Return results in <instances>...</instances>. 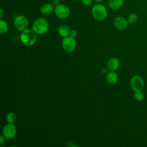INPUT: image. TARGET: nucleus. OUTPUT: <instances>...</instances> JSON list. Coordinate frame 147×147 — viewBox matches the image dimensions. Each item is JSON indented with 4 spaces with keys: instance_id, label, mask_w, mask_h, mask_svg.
Listing matches in <instances>:
<instances>
[{
    "instance_id": "ddd939ff",
    "label": "nucleus",
    "mask_w": 147,
    "mask_h": 147,
    "mask_svg": "<svg viewBox=\"0 0 147 147\" xmlns=\"http://www.w3.org/2000/svg\"><path fill=\"white\" fill-rule=\"evenodd\" d=\"M58 32L61 36L66 37L69 36L70 29L68 26L65 25H61L58 28Z\"/></svg>"
},
{
    "instance_id": "393cba45",
    "label": "nucleus",
    "mask_w": 147,
    "mask_h": 147,
    "mask_svg": "<svg viewBox=\"0 0 147 147\" xmlns=\"http://www.w3.org/2000/svg\"><path fill=\"white\" fill-rule=\"evenodd\" d=\"M74 1H80V0H74Z\"/></svg>"
},
{
    "instance_id": "423d86ee",
    "label": "nucleus",
    "mask_w": 147,
    "mask_h": 147,
    "mask_svg": "<svg viewBox=\"0 0 147 147\" xmlns=\"http://www.w3.org/2000/svg\"><path fill=\"white\" fill-rule=\"evenodd\" d=\"M17 133L16 127L13 125V123H9L5 125L2 130L3 136L5 138L6 140H10L16 136Z\"/></svg>"
},
{
    "instance_id": "2eb2a0df",
    "label": "nucleus",
    "mask_w": 147,
    "mask_h": 147,
    "mask_svg": "<svg viewBox=\"0 0 147 147\" xmlns=\"http://www.w3.org/2000/svg\"><path fill=\"white\" fill-rule=\"evenodd\" d=\"M9 26L6 22L3 20L0 21V33L1 34H4L6 33L8 30Z\"/></svg>"
},
{
    "instance_id": "f3484780",
    "label": "nucleus",
    "mask_w": 147,
    "mask_h": 147,
    "mask_svg": "<svg viewBox=\"0 0 147 147\" xmlns=\"http://www.w3.org/2000/svg\"><path fill=\"white\" fill-rule=\"evenodd\" d=\"M138 17L137 14L135 13H131L129 16L127 18V21L130 24H134L137 21Z\"/></svg>"
},
{
    "instance_id": "6e6552de",
    "label": "nucleus",
    "mask_w": 147,
    "mask_h": 147,
    "mask_svg": "<svg viewBox=\"0 0 147 147\" xmlns=\"http://www.w3.org/2000/svg\"><path fill=\"white\" fill-rule=\"evenodd\" d=\"M130 86L134 91H141L144 86L142 78L140 76H134L130 80Z\"/></svg>"
},
{
    "instance_id": "4be33fe9",
    "label": "nucleus",
    "mask_w": 147,
    "mask_h": 147,
    "mask_svg": "<svg viewBox=\"0 0 147 147\" xmlns=\"http://www.w3.org/2000/svg\"><path fill=\"white\" fill-rule=\"evenodd\" d=\"M51 4L55 7L58 5H59V0H52V3Z\"/></svg>"
},
{
    "instance_id": "39448f33",
    "label": "nucleus",
    "mask_w": 147,
    "mask_h": 147,
    "mask_svg": "<svg viewBox=\"0 0 147 147\" xmlns=\"http://www.w3.org/2000/svg\"><path fill=\"white\" fill-rule=\"evenodd\" d=\"M55 13L60 18H67L70 14V9L65 5L59 4L55 7Z\"/></svg>"
},
{
    "instance_id": "7ed1b4c3",
    "label": "nucleus",
    "mask_w": 147,
    "mask_h": 147,
    "mask_svg": "<svg viewBox=\"0 0 147 147\" xmlns=\"http://www.w3.org/2000/svg\"><path fill=\"white\" fill-rule=\"evenodd\" d=\"M93 17L97 20L102 21L107 16V11L106 7L102 4L95 5L91 10Z\"/></svg>"
},
{
    "instance_id": "412c9836",
    "label": "nucleus",
    "mask_w": 147,
    "mask_h": 147,
    "mask_svg": "<svg viewBox=\"0 0 147 147\" xmlns=\"http://www.w3.org/2000/svg\"><path fill=\"white\" fill-rule=\"evenodd\" d=\"M5 139L3 136H0V145L3 146V145L5 144Z\"/></svg>"
},
{
    "instance_id": "f8f14e48",
    "label": "nucleus",
    "mask_w": 147,
    "mask_h": 147,
    "mask_svg": "<svg viewBox=\"0 0 147 147\" xmlns=\"http://www.w3.org/2000/svg\"><path fill=\"white\" fill-rule=\"evenodd\" d=\"M54 6L51 3L44 4L40 9V11L42 14L45 15H49L51 14L55 10Z\"/></svg>"
},
{
    "instance_id": "9d476101",
    "label": "nucleus",
    "mask_w": 147,
    "mask_h": 147,
    "mask_svg": "<svg viewBox=\"0 0 147 147\" xmlns=\"http://www.w3.org/2000/svg\"><path fill=\"white\" fill-rule=\"evenodd\" d=\"M119 61L118 59L116 57H113L110 59L107 63L108 68L112 71H114L117 69L119 67Z\"/></svg>"
},
{
    "instance_id": "5701e85b",
    "label": "nucleus",
    "mask_w": 147,
    "mask_h": 147,
    "mask_svg": "<svg viewBox=\"0 0 147 147\" xmlns=\"http://www.w3.org/2000/svg\"><path fill=\"white\" fill-rule=\"evenodd\" d=\"M0 12H1V16H0V18H2V16H3V10H2V8H1L0 9Z\"/></svg>"
},
{
    "instance_id": "f257e3e1",
    "label": "nucleus",
    "mask_w": 147,
    "mask_h": 147,
    "mask_svg": "<svg viewBox=\"0 0 147 147\" xmlns=\"http://www.w3.org/2000/svg\"><path fill=\"white\" fill-rule=\"evenodd\" d=\"M20 38L24 45L26 46H32L36 41V33L33 30L26 29L23 30L21 33Z\"/></svg>"
},
{
    "instance_id": "1a4fd4ad",
    "label": "nucleus",
    "mask_w": 147,
    "mask_h": 147,
    "mask_svg": "<svg viewBox=\"0 0 147 147\" xmlns=\"http://www.w3.org/2000/svg\"><path fill=\"white\" fill-rule=\"evenodd\" d=\"M115 26L119 30L125 29L128 25V21L122 16H117L114 20Z\"/></svg>"
},
{
    "instance_id": "0eeeda50",
    "label": "nucleus",
    "mask_w": 147,
    "mask_h": 147,
    "mask_svg": "<svg viewBox=\"0 0 147 147\" xmlns=\"http://www.w3.org/2000/svg\"><path fill=\"white\" fill-rule=\"evenodd\" d=\"M62 47L64 51L68 52L74 51L76 48V42L74 38L71 37H66L63 40Z\"/></svg>"
},
{
    "instance_id": "6ab92c4d",
    "label": "nucleus",
    "mask_w": 147,
    "mask_h": 147,
    "mask_svg": "<svg viewBox=\"0 0 147 147\" xmlns=\"http://www.w3.org/2000/svg\"><path fill=\"white\" fill-rule=\"evenodd\" d=\"M77 35V32L76 30L73 29L72 30H70V32H69V37H72V38H75Z\"/></svg>"
},
{
    "instance_id": "b1692460",
    "label": "nucleus",
    "mask_w": 147,
    "mask_h": 147,
    "mask_svg": "<svg viewBox=\"0 0 147 147\" xmlns=\"http://www.w3.org/2000/svg\"><path fill=\"white\" fill-rule=\"evenodd\" d=\"M94 1H95V2H102V1H103V0H94Z\"/></svg>"
},
{
    "instance_id": "20e7f679",
    "label": "nucleus",
    "mask_w": 147,
    "mask_h": 147,
    "mask_svg": "<svg viewBox=\"0 0 147 147\" xmlns=\"http://www.w3.org/2000/svg\"><path fill=\"white\" fill-rule=\"evenodd\" d=\"M14 25L16 29L20 31H23L27 29L29 25L28 18L24 16H18L14 21Z\"/></svg>"
},
{
    "instance_id": "aec40b11",
    "label": "nucleus",
    "mask_w": 147,
    "mask_h": 147,
    "mask_svg": "<svg viewBox=\"0 0 147 147\" xmlns=\"http://www.w3.org/2000/svg\"><path fill=\"white\" fill-rule=\"evenodd\" d=\"M83 4L86 6H89L91 4L92 0H81Z\"/></svg>"
},
{
    "instance_id": "a211bd4d",
    "label": "nucleus",
    "mask_w": 147,
    "mask_h": 147,
    "mask_svg": "<svg viewBox=\"0 0 147 147\" xmlns=\"http://www.w3.org/2000/svg\"><path fill=\"white\" fill-rule=\"evenodd\" d=\"M134 98L137 101H141L144 98V95L143 92L141 91H135V93L134 94Z\"/></svg>"
},
{
    "instance_id": "f03ea898",
    "label": "nucleus",
    "mask_w": 147,
    "mask_h": 147,
    "mask_svg": "<svg viewBox=\"0 0 147 147\" xmlns=\"http://www.w3.org/2000/svg\"><path fill=\"white\" fill-rule=\"evenodd\" d=\"M49 24L47 20L44 18H38L33 24V30L38 34L46 33L48 29Z\"/></svg>"
},
{
    "instance_id": "4468645a",
    "label": "nucleus",
    "mask_w": 147,
    "mask_h": 147,
    "mask_svg": "<svg viewBox=\"0 0 147 147\" xmlns=\"http://www.w3.org/2000/svg\"><path fill=\"white\" fill-rule=\"evenodd\" d=\"M106 79H107V80L109 83L114 84H115L117 83V82L118 81V75L115 72H110L107 75Z\"/></svg>"
},
{
    "instance_id": "9b49d317",
    "label": "nucleus",
    "mask_w": 147,
    "mask_h": 147,
    "mask_svg": "<svg viewBox=\"0 0 147 147\" xmlns=\"http://www.w3.org/2000/svg\"><path fill=\"white\" fill-rule=\"evenodd\" d=\"M124 3V0H109L108 4L109 7L113 10L120 9Z\"/></svg>"
},
{
    "instance_id": "dca6fc26",
    "label": "nucleus",
    "mask_w": 147,
    "mask_h": 147,
    "mask_svg": "<svg viewBox=\"0 0 147 147\" xmlns=\"http://www.w3.org/2000/svg\"><path fill=\"white\" fill-rule=\"evenodd\" d=\"M6 120L9 123H13L16 120V115L14 113H9L6 115Z\"/></svg>"
}]
</instances>
